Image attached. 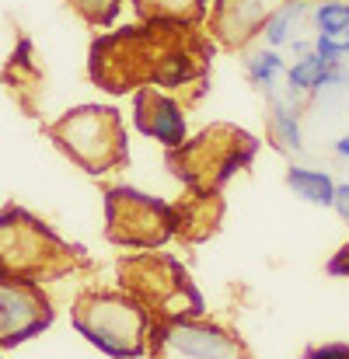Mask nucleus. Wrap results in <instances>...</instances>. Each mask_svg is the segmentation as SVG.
Segmentation results:
<instances>
[{"instance_id":"nucleus-1","label":"nucleus","mask_w":349,"mask_h":359,"mask_svg":"<svg viewBox=\"0 0 349 359\" xmlns=\"http://www.w3.org/2000/svg\"><path fill=\"white\" fill-rule=\"evenodd\" d=\"M74 332L109 359H143L150 356V339H154V311L122 290H88L77 297L70 311Z\"/></svg>"},{"instance_id":"nucleus-2","label":"nucleus","mask_w":349,"mask_h":359,"mask_svg":"<svg viewBox=\"0 0 349 359\" xmlns=\"http://www.w3.org/2000/svg\"><path fill=\"white\" fill-rule=\"evenodd\" d=\"M49 140L88 175L119 171L129 157L126 122L112 105H77L46 126Z\"/></svg>"},{"instance_id":"nucleus-3","label":"nucleus","mask_w":349,"mask_h":359,"mask_svg":"<svg viewBox=\"0 0 349 359\" xmlns=\"http://www.w3.org/2000/svg\"><path fill=\"white\" fill-rule=\"evenodd\" d=\"M74 262L77 248L67 244L46 220L21 206L0 210V272L49 283L74 272Z\"/></svg>"},{"instance_id":"nucleus-4","label":"nucleus","mask_w":349,"mask_h":359,"mask_svg":"<svg viewBox=\"0 0 349 359\" xmlns=\"http://www.w3.org/2000/svg\"><path fill=\"white\" fill-rule=\"evenodd\" d=\"M182 231V210L171 203L133 189V185H112L105 192V234L122 248L133 251H154Z\"/></svg>"},{"instance_id":"nucleus-5","label":"nucleus","mask_w":349,"mask_h":359,"mask_svg":"<svg viewBox=\"0 0 349 359\" xmlns=\"http://www.w3.org/2000/svg\"><path fill=\"white\" fill-rule=\"evenodd\" d=\"M150 359H251V353L234 328L206 314H189L157 318Z\"/></svg>"},{"instance_id":"nucleus-6","label":"nucleus","mask_w":349,"mask_h":359,"mask_svg":"<svg viewBox=\"0 0 349 359\" xmlns=\"http://www.w3.org/2000/svg\"><path fill=\"white\" fill-rule=\"evenodd\" d=\"M122 286L129 293H136L150 311L154 318H189V314H203V300L199 293L192 290L185 269L171 258H161V255H136L122 265Z\"/></svg>"},{"instance_id":"nucleus-7","label":"nucleus","mask_w":349,"mask_h":359,"mask_svg":"<svg viewBox=\"0 0 349 359\" xmlns=\"http://www.w3.org/2000/svg\"><path fill=\"white\" fill-rule=\"evenodd\" d=\"M175 154H178V175L210 196L234 171H241V164L251 161L255 140L234 126H213V129L199 133L196 140L189 136V143Z\"/></svg>"},{"instance_id":"nucleus-8","label":"nucleus","mask_w":349,"mask_h":359,"mask_svg":"<svg viewBox=\"0 0 349 359\" xmlns=\"http://www.w3.org/2000/svg\"><path fill=\"white\" fill-rule=\"evenodd\" d=\"M56 318V307L42 283L0 272V349H18L39 339Z\"/></svg>"},{"instance_id":"nucleus-9","label":"nucleus","mask_w":349,"mask_h":359,"mask_svg":"<svg viewBox=\"0 0 349 359\" xmlns=\"http://www.w3.org/2000/svg\"><path fill=\"white\" fill-rule=\"evenodd\" d=\"M133 122L136 129L154 140L164 150H182L189 143V112L185 102H178L171 91L154 88V84H140L133 91Z\"/></svg>"},{"instance_id":"nucleus-10","label":"nucleus","mask_w":349,"mask_h":359,"mask_svg":"<svg viewBox=\"0 0 349 359\" xmlns=\"http://www.w3.org/2000/svg\"><path fill=\"white\" fill-rule=\"evenodd\" d=\"M276 7L279 0H210V35L228 49H244L262 39V28Z\"/></svg>"},{"instance_id":"nucleus-11","label":"nucleus","mask_w":349,"mask_h":359,"mask_svg":"<svg viewBox=\"0 0 349 359\" xmlns=\"http://www.w3.org/2000/svg\"><path fill=\"white\" fill-rule=\"evenodd\" d=\"M269 143L279 154H304V126H301V102L290 95L269 98Z\"/></svg>"},{"instance_id":"nucleus-12","label":"nucleus","mask_w":349,"mask_h":359,"mask_svg":"<svg viewBox=\"0 0 349 359\" xmlns=\"http://www.w3.org/2000/svg\"><path fill=\"white\" fill-rule=\"evenodd\" d=\"M287 189L308 203V206H318V210H332V199H336V178L325 171V168H311V164H290L287 168Z\"/></svg>"},{"instance_id":"nucleus-13","label":"nucleus","mask_w":349,"mask_h":359,"mask_svg":"<svg viewBox=\"0 0 349 359\" xmlns=\"http://www.w3.org/2000/svg\"><path fill=\"white\" fill-rule=\"evenodd\" d=\"M311 7H315L311 0H279V7L269 14V21L262 28V46H272V49L290 46V39L311 18Z\"/></svg>"},{"instance_id":"nucleus-14","label":"nucleus","mask_w":349,"mask_h":359,"mask_svg":"<svg viewBox=\"0 0 349 359\" xmlns=\"http://www.w3.org/2000/svg\"><path fill=\"white\" fill-rule=\"evenodd\" d=\"M244 74H248L251 88L262 91L265 102H269V98L279 95L276 84H279V77H287V60H283L279 49L258 46V49H248V56H244Z\"/></svg>"},{"instance_id":"nucleus-15","label":"nucleus","mask_w":349,"mask_h":359,"mask_svg":"<svg viewBox=\"0 0 349 359\" xmlns=\"http://www.w3.org/2000/svg\"><path fill=\"white\" fill-rule=\"evenodd\" d=\"M311 25L315 35L349 39V0H318L311 7Z\"/></svg>"},{"instance_id":"nucleus-16","label":"nucleus","mask_w":349,"mask_h":359,"mask_svg":"<svg viewBox=\"0 0 349 359\" xmlns=\"http://www.w3.org/2000/svg\"><path fill=\"white\" fill-rule=\"evenodd\" d=\"M136 7L147 18H161V21H189L199 11L210 7V0H136Z\"/></svg>"},{"instance_id":"nucleus-17","label":"nucleus","mask_w":349,"mask_h":359,"mask_svg":"<svg viewBox=\"0 0 349 359\" xmlns=\"http://www.w3.org/2000/svg\"><path fill=\"white\" fill-rule=\"evenodd\" d=\"M70 4H74V11H77L88 25H95V28L112 25L119 18V11H122V0H70Z\"/></svg>"},{"instance_id":"nucleus-18","label":"nucleus","mask_w":349,"mask_h":359,"mask_svg":"<svg viewBox=\"0 0 349 359\" xmlns=\"http://www.w3.org/2000/svg\"><path fill=\"white\" fill-rule=\"evenodd\" d=\"M315 53L325 63H346V39H332V35H315Z\"/></svg>"},{"instance_id":"nucleus-19","label":"nucleus","mask_w":349,"mask_h":359,"mask_svg":"<svg viewBox=\"0 0 349 359\" xmlns=\"http://www.w3.org/2000/svg\"><path fill=\"white\" fill-rule=\"evenodd\" d=\"M304 359H349V342H322V346H311Z\"/></svg>"},{"instance_id":"nucleus-20","label":"nucleus","mask_w":349,"mask_h":359,"mask_svg":"<svg viewBox=\"0 0 349 359\" xmlns=\"http://www.w3.org/2000/svg\"><path fill=\"white\" fill-rule=\"evenodd\" d=\"M332 210L339 213V220L349 224V182H339L336 185V199H332Z\"/></svg>"},{"instance_id":"nucleus-21","label":"nucleus","mask_w":349,"mask_h":359,"mask_svg":"<svg viewBox=\"0 0 349 359\" xmlns=\"http://www.w3.org/2000/svg\"><path fill=\"white\" fill-rule=\"evenodd\" d=\"M11 63L32 67V42H28V39H18V46H14V53H11Z\"/></svg>"},{"instance_id":"nucleus-22","label":"nucleus","mask_w":349,"mask_h":359,"mask_svg":"<svg viewBox=\"0 0 349 359\" xmlns=\"http://www.w3.org/2000/svg\"><path fill=\"white\" fill-rule=\"evenodd\" d=\"M332 150H336V157H343V161H349V133H343L336 143H332Z\"/></svg>"},{"instance_id":"nucleus-23","label":"nucleus","mask_w":349,"mask_h":359,"mask_svg":"<svg viewBox=\"0 0 349 359\" xmlns=\"http://www.w3.org/2000/svg\"><path fill=\"white\" fill-rule=\"evenodd\" d=\"M346 63H349V39H346Z\"/></svg>"},{"instance_id":"nucleus-24","label":"nucleus","mask_w":349,"mask_h":359,"mask_svg":"<svg viewBox=\"0 0 349 359\" xmlns=\"http://www.w3.org/2000/svg\"><path fill=\"white\" fill-rule=\"evenodd\" d=\"M0 359H4V349H0Z\"/></svg>"},{"instance_id":"nucleus-25","label":"nucleus","mask_w":349,"mask_h":359,"mask_svg":"<svg viewBox=\"0 0 349 359\" xmlns=\"http://www.w3.org/2000/svg\"><path fill=\"white\" fill-rule=\"evenodd\" d=\"M346 248H349V244H346Z\"/></svg>"}]
</instances>
